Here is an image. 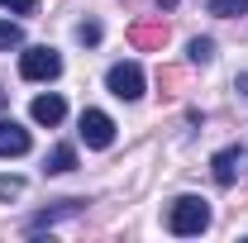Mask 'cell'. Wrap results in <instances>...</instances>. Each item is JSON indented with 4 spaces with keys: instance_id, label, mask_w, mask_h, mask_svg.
I'll use <instances>...</instances> for the list:
<instances>
[{
    "instance_id": "6da1fadb",
    "label": "cell",
    "mask_w": 248,
    "mask_h": 243,
    "mask_svg": "<svg viewBox=\"0 0 248 243\" xmlns=\"http://www.w3.org/2000/svg\"><path fill=\"white\" fill-rule=\"evenodd\" d=\"M167 229H172L177 239L205 234V229H210V205H205L201 196H177V200L167 205Z\"/></svg>"
},
{
    "instance_id": "7a4b0ae2",
    "label": "cell",
    "mask_w": 248,
    "mask_h": 243,
    "mask_svg": "<svg viewBox=\"0 0 248 243\" xmlns=\"http://www.w3.org/2000/svg\"><path fill=\"white\" fill-rule=\"evenodd\" d=\"M19 76H24V81H53V76H62V58L48 43L24 48V53H19Z\"/></svg>"
},
{
    "instance_id": "3957f363",
    "label": "cell",
    "mask_w": 248,
    "mask_h": 243,
    "mask_svg": "<svg viewBox=\"0 0 248 243\" xmlns=\"http://www.w3.org/2000/svg\"><path fill=\"white\" fill-rule=\"evenodd\" d=\"M105 86H110V95H120V100H139L143 95V67L139 62H115L105 72Z\"/></svg>"
},
{
    "instance_id": "277c9868",
    "label": "cell",
    "mask_w": 248,
    "mask_h": 243,
    "mask_svg": "<svg viewBox=\"0 0 248 243\" xmlns=\"http://www.w3.org/2000/svg\"><path fill=\"white\" fill-rule=\"evenodd\" d=\"M81 143L86 148H110L115 143V120L105 110H81Z\"/></svg>"
},
{
    "instance_id": "5b68a950",
    "label": "cell",
    "mask_w": 248,
    "mask_h": 243,
    "mask_svg": "<svg viewBox=\"0 0 248 243\" xmlns=\"http://www.w3.org/2000/svg\"><path fill=\"white\" fill-rule=\"evenodd\" d=\"M244 167H248V152H244V148H219L215 157H210V172H215L219 186H234Z\"/></svg>"
},
{
    "instance_id": "8992f818",
    "label": "cell",
    "mask_w": 248,
    "mask_h": 243,
    "mask_svg": "<svg viewBox=\"0 0 248 243\" xmlns=\"http://www.w3.org/2000/svg\"><path fill=\"white\" fill-rule=\"evenodd\" d=\"M29 148H33V138H29V129H24V124L0 120V157H24Z\"/></svg>"
},
{
    "instance_id": "52a82bcc",
    "label": "cell",
    "mask_w": 248,
    "mask_h": 243,
    "mask_svg": "<svg viewBox=\"0 0 248 243\" xmlns=\"http://www.w3.org/2000/svg\"><path fill=\"white\" fill-rule=\"evenodd\" d=\"M29 115H33V124H48V129H53V124H62L67 120V100H62V95H33V105H29Z\"/></svg>"
},
{
    "instance_id": "ba28073f",
    "label": "cell",
    "mask_w": 248,
    "mask_h": 243,
    "mask_svg": "<svg viewBox=\"0 0 248 243\" xmlns=\"http://www.w3.org/2000/svg\"><path fill=\"white\" fill-rule=\"evenodd\" d=\"M72 167H77V148H72V143H58V148L48 152V157H43V172H72Z\"/></svg>"
},
{
    "instance_id": "9c48e42d",
    "label": "cell",
    "mask_w": 248,
    "mask_h": 243,
    "mask_svg": "<svg viewBox=\"0 0 248 243\" xmlns=\"http://www.w3.org/2000/svg\"><path fill=\"white\" fill-rule=\"evenodd\" d=\"M129 38H134L139 48H162V38H167V29H162V24H139V29L129 33Z\"/></svg>"
},
{
    "instance_id": "30bf717a",
    "label": "cell",
    "mask_w": 248,
    "mask_h": 243,
    "mask_svg": "<svg viewBox=\"0 0 248 243\" xmlns=\"http://www.w3.org/2000/svg\"><path fill=\"white\" fill-rule=\"evenodd\" d=\"M10 48H24V29L15 19H0V53H10Z\"/></svg>"
},
{
    "instance_id": "8fae6325",
    "label": "cell",
    "mask_w": 248,
    "mask_h": 243,
    "mask_svg": "<svg viewBox=\"0 0 248 243\" xmlns=\"http://www.w3.org/2000/svg\"><path fill=\"white\" fill-rule=\"evenodd\" d=\"M244 10H248V0H210V15H219V19H234Z\"/></svg>"
},
{
    "instance_id": "7c38bea8",
    "label": "cell",
    "mask_w": 248,
    "mask_h": 243,
    "mask_svg": "<svg viewBox=\"0 0 248 243\" xmlns=\"http://www.w3.org/2000/svg\"><path fill=\"white\" fill-rule=\"evenodd\" d=\"M186 53H191V62H210V58H215V43H210V38H191Z\"/></svg>"
},
{
    "instance_id": "4fadbf2b",
    "label": "cell",
    "mask_w": 248,
    "mask_h": 243,
    "mask_svg": "<svg viewBox=\"0 0 248 243\" xmlns=\"http://www.w3.org/2000/svg\"><path fill=\"white\" fill-rule=\"evenodd\" d=\"M24 196V177H0V200H15Z\"/></svg>"
},
{
    "instance_id": "5bb4252c",
    "label": "cell",
    "mask_w": 248,
    "mask_h": 243,
    "mask_svg": "<svg viewBox=\"0 0 248 243\" xmlns=\"http://www.w3.org/2000/svg\"><path fill=\"white\" fill-rule=\"evenodd\" d=\"M77 43H86V48H91V43H100V24H95V19L77 24Z\"/></svg>"
},
{
    "instance_id": "9a60e30c",
    "label": "cell",
    "mask_w": 248,
    "mask_h": 243,
    "mask_svg": "<svg viewBox=\"0 0 248 243\" xmlns=\"http://www.w3.org/2000/svg\"><path fill=\"white\" fill-rule=\"evenodd\" d=\"M0 10H15V15H33L38 0H0Z\"/></svg>"
},
{
    "instance_id": "2e32d148",
    "label": "cell",
    "mask_w": 248,
    "mask_h": 243,
    "mask_svg": "<svg viewBox=\"0 0 248 243\" xmlns=\"http://www.w3.org/2000/svg\"><path fill=\"white\" fill-rule=\"evenodd\" d=\"M234 86H239V91H244V95H248V72H244V76H239V81H234Z\"/></svg>"
},
{
    "instance_id": "e0dca14e",
    "label": "cell",
    "mask_w": 248,
    "mask_h": 243,
    "mask_svg": "<svg viewBox=\"0 0 248 243\" xmlns=\"http://www.w3.org/2000/svg\"><path fill=\"white\" fill-rule=\"evenodd\" d=\"M172 5H177V0H157V10H172Z\"/></svg>"
},
{
    "instance_id": "ac0fdd59",
    "label": "cell",
    "mask_w": 248,
    "mask_h": 243,
    "mask_svg": "<svg viewBox=\"0 0 248 243\" xmlns=\"http://www.w3.org/2000/svg\"><path fill=\"white\" fill-rule=\"evenodd\" d=\"M5 100H10V91H5V86H0V110H5Z\"/></svg>"
}]
</instances>
